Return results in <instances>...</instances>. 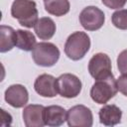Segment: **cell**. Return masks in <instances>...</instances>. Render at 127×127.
I'll return each mask as SVG.
<instances>
[{"mask_svg":"<svg viewBox=\"0 0 127 127\" xmlns=\"http://www.w3.org/2000/svg\"><path fill=\"white\" fill-rule=\"evenodd\" d=\"M11 15L26 28L34 27L39 20L37 5L33 0H14L11 6Z\"/></svg>","mask_w":127,"mask_h":127,"instance_id":"6da1fadb","label":"cell"},{"mask_svg":"<svg viewBox=\"0 0 127 127\" xmlns=\"http://www.w3.org/2000/svg\"><path fill=\"white\" fill-rule=\"evenodd\" d=\"M90 48V39L84 32H74L68 36L64 44V53L72 61L81 60Z\"/></svg>","mask_w":127,"mask_h":127,"instance_id":"7a4b0ae2","label":"cell"},{"mask_svg":"<svg viewBox=\"0 0 127 127\" xmlns=\"http://www.w3.org/2000/svg\"><path fill=\"white\" fill-rule=\"evenodd\" d=\"M117 91V82L113 74H111L105 78L97 79L93 83L90 89V96L94 102L105 104L116 95Z\"/></svg>","mask_w":127,"mask_h":127,"instance_id":"3957f363","label":"cell"},{"mask_svg":"<svg viewBox=\"0 0 127 127\" xmlns=\"http://www.w3.org/2000/svg\"><path fill=\"white\" fill-rule=\"evenodd\" d=\"M32 58L38 65L45 67L53 66L60 59V50L53 43H38L32 50Z\"/></svg>","mask_w":127,"mask_h":127,"instance_id":"277c9868","label":"cell"},{"mask_svg":"<svg viewBox=\"0 0 127 127\" xmlns=\"http://www.w3.org/2000/svg\"><path fill=\"white\" fill-rule=\"evenodd\" d=\"M80 79L72 73H64L57 78L58 93L65 98L76 97L81 91Z\"/></svg>","mask_w":127,"mask_h":127,"instance_id":"5b68a950","label":"cell"},{"mask_svg":"<svg viewBox=\"0 0 127 127\" xmlns=\"http://www.w3.org/2000/svg\"><path fill=\"white\" fill-rule=\"evenodd\" d=\"M66 121L69 127H90L93 116L89 108L84 105H75L66 112Z\"/></svg>","mask_w":127,"mask_h":127,"instance_id":"8992f818","label":"cell"},{"mask_svg":"<svg viewBox=\"0 0 127 127\" xmlns=\"http://www.w3.org/2000/svg\"><path fill=\"white\" fill-rule=\"evenodd\" d=\"M105 21L103 11L95 6L85 7L79 14V22L87 31H96L100 29Z\"/></svg>","mask_w":127,"mask_h":127,"instance_id":"52a82bcc","label":"cell"},{"mask_svg":"<svg viewBox=\"0 0 127 127\" xmlns=\"http://www.w3.org/2000/svg\"><path fill=\"white\" fill-rule=\"evenodd\" d=\"M111 61L109 57L103 53L95 54L88 63V71L96 80L111 75Z\"/></svg>","mask_w":127,"mask_h":127,"instance_id":"ba28073f","label":"cell"},{"mask_svg":"<svg viewBox=\"0 0 127 127\" xmlns=\"http://www.w3.org/2000/svg\"><path fill=\"white\" fill-rule=\"evenodd\" d=\"M5 100L12 107L21 108L26 105L29 100L28 90L22 84H13L6 89Z\"/></svg>","mask_w":127,"mask_h":127,"instance_id":"9c48e42d","label":"cell"},{"mask_svg":"<svg viewBox=\"0 0 127 127\" xmlns=\"http://www.w3.org/2000/svg\"><path fill=\"white\" fill-rule=\"evenodd\" d=\"M34 88L43 97H55L58 94L57 78L48 73L41 74L36 78Z\"/></svg>","mask_w":127,"mask_h":127,"instance_id":"30bf717a","label":"cell"},{"mask_svg":"<svg viewBox=\"0 0 127 127\" xmlns=\"http://www.w3.org/2000/svg\"><path fill=\"white\" fill-rule=\"evenodd\" d=\"M45 106L30 104L23 110V120L27 127H43L46 125L44 120Z\"/></svg>","mask_w":127,"mask_h":127,"instance_id":"8fae6325","label":"cell"},{"mask_svg":"<svg viewBox=\"0 0 127 127\" xmlns=\"http://www.w3.org/2000/svg\"><path fill=\"white\" fill-rule=\"evenodd\" d=\"M44 120L48 126H61L64 123V121H66V111L64 107L59 105H51L45 107Z\"/></svg>","mask_w":127,"mask_h":127,"instance_id":"7c38bea8","label":"cell"},{"mask_svg":"<svg viewBox=\"0 0 127 127\" xmlns=\"http://www.w3.org/2000/svg\"><path fill=\"white\" fill-rule=\"evenodd\" d=\"M99 121L105 126H114L121 122L122 111L114 104L104 105L99 110Z\"/></svg>","mask_w":127,"mask_h":127,"instance_id":"4fadbf2b","label":"cell"},{"mask_svg":"<svg viewBox=\"0 0 127 127\" xmlns=\"http://www.w3.org/2000/svg\"><path fill=\"white\" fill-rule=\"evenodd\" d=\"M36 35L41 40H50L56 33V24L49 17H43L38 20L34 26Z\"/></svg>","mask_w":127,"mask_h":127,"instance_id":"5bb4252c","label":"cell"},{"mask_svg":"<svg viewBox=\"0 0 127 127\" xmlns=\"http://www.w3.org/2000/svg\"><path fill=\"white\" fill-rule=\"evenodd\" d=\"M16 46V31L9 26L0 27V52L6 53Z\"/></svg>","mask_w":127,"mask_h":127,"instance_id":"9a60e30c","label":"cell"},{"mask_svg":"<svg viewBox=\"0 0 127 127\" xmlns=\"http://www.w3.org/2000/svg\"><path fill=\"white\" fill-rule=\"evenodd\" d=\"M45 9L49 14L61 17L68 13L69 2L68 0H44Z\"/></svg>","mask_w":127,"mask_h":127,"instance_id":"2e32d148","label":"cell"},{"mask_svg":"<svg viewBox=\"0 0 127 127\" xmlns=\"http://www.w3.org/2000/svg\"><path fill=\"white\" fill-rule=\"evenodd\" d=\"M36 46V38L30 31L17 30L16 31V47L20 50L29 52Z\"/></svg>","mask_w":127,"mask_h":127,"instance_id":"e0dca14e","label":"cell"},{"mask_svg":"<svg viewBox=\"0 0 127 127\" xmlns=\"http://www.w3.org/2000/svg\"><path fill=\"white\" fill-rule=\"evenodd\" d=\"M112 24L120 29V30H127V9H121L112 14L111 17Z\"/></svg>","mask_w":127,"mask_h":127,"instance_id":"ac0fdd59","label":"cell"},{"mask_svg":"<svg viewBox=\"0 0 127 127\" xmlns=\"http://www.w3.org/2000/svg\"><path fill=\"white\" fill-rule=\"evenodd\" d=\"M117 67L122 74L127 73V50H124L119 54L117 58Z\"/></svg>","mask_w":127,"mask_h":127,"instance_id":"d6986e66","label":"cell"},{"mask_svg":"<svg viewBox=\"0 0 127 127\" xmlns=\"http://www.w3.org/2000/svg\"><path fill=\"white\" fill-rule=\"evenodd\" d=\"M118 90L125 96H127V73L122 74L119 76V78L116 80Z\"/></svg>","mask_w":127,"mask_h":127,"instance_id":"ffe728a7","label":"cell"},{"mask_svg":"<svg viewBox=\"0 0 127 127\" xmlns=\"http://www.w3.org/2000/svg\"><path fill=\"white\" fill-rule=\"evenodd\" d=\"M101 1L106 7L110 8V9L122 8L127 2V0H101Z\"/></svg>","mask_w":127,"mask_h":127,"instance_id":"44dd1931","label":"cell"}]
</instances>
